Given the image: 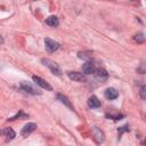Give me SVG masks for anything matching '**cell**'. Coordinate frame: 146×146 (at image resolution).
Masks as SVG:
<instances>
[{"label": "cell", "instance_id": "14", "mask_svg": "<svg viewBox=\"0 0 146 146\" xmlns=\"http://www.w3.org/2000/svg\"><path fill=\"white\" fill-rule=\"evenodd\" d=\"M57 97H58V99H59L62 103H64L67 107H70L71 110H73V107H72V105H71V103L68 102V99H67V97H66V96H63L62 94H58V95H57Z\"/></svg>", "mask_w": 146, "mask_h": 146}, {"label": "cell", "instance_id": "21", "mask_svg": "<svg viewBox=\"0 0 146 146\" xmlns=\"http://www.w3.org/2000/svg\"><path fill=\"white\" fill-rule=\"evenodd\" d=\"M0 43H3V39L0 36Z\"/></svg>", "mask_w": 146, "mask_h": 146}, {"label": "cell", "instance_id": "16", "mask_svg": "<svg viewBox=\"0 0 146 146\" xmlns=\"http://www.w3.org/2000/svg\"><path fill=\"white\" fill-rule=\"evenodd\" d=\"M124 131H129V127H128V125H124V127H121V128H119V129H117V133H119V139H120L121 135H122V133H123Z\"/></svg>", "mask_w": 146, "mask_h": 146}, {"label": "cell", "instance_id": "4", "mask_svg": "<svg viewBox=\"0 0 146 146\" xmlns=\"http://www.w3.org/2000/svg\"><path fill=\"white\" fill-rule=\"evenodd\" d=\"M44 46H46V49L49 52H54L59 48V43L54 41V40H51V39H49V38L44 39Z\"/></svg>", "mask_w": 146, "mask_h": 146}, {"label": "cell", "instance_id": "3", "mask_svg": "<svg viewBox=\"0 0 146 146\" xmlns=\"http://www.w3.org/2000/svg\"><path fill=\"white\" fill-rule=\"evenodd\" d=\"M32 80L34 81V83H35L36 86L41 87L42 89H46V90H48V91H51V90H52V87H51L46 80H43L42 78L36 76V75H33V76H32Z\"/></svg>", "mask_w": 146, "mask_h": 146}, {"label": "cell", "instance_id": "18", "mask_svg": "<svg viewBox=\"0 0 146 146\" xmlns=\"http://www.w3.org/2000/svg\"><path fill=\"white\" fill-rule=\"evenodd\" d=\"M21 116H23V117H27V115H26V114H24V113H23V111H21V112H19V114H17V115H15V116L10 117L9 120H16L17 117H21Z\"/></svg>", "mask_w": 146, "mask_h": 146}, {"label": "cell", "instance_id": "13", "mask_svg": "<svg viewBox=\"0 0 146 146\" xmlns=\"http://www.w3.org/2000/svg\"><path fill=\"white\" fill-rule=\"evenodd\" d=\"M44 23H46L47 25L51 26V27H56V26H58V24H59L58 18H57L56 16H49L48 18H46Z\"/></svg>", "mask_w": 146, "mask_h": 146}, {"label": "cell", "instance_id": "19", "mask_svg": "<svg viewBox=\"0 0 146 146\" xmlns=\"http://www.w3.org/2000/svg\"><path fill=\"white\" fill-rule=\"evenodd\" d=\"M89 57V55H87V52H79V58H83L87 59Z\"/></svg>", "mask_w": 146, "mask_h": 146}, {"label": "cell", "instance_id": "5", "mask_svg": "<svg viewBox=\"0 0 146 146\" xmlns=\"http://www.w3.org/2000/svg\"><path fill=\"white\" fill-rule=\"evenodd\" d=\"M35 129H36V124L33 123V122H30V123H27V124H25V125L23 127V129H22V131H21V135H22L23 137H27V136H30Z\"/></svg>", "mask_w": 146, "mask_h": 146}, {"label": "cell", "instance_id": "2", "mask_svg": "<svg viewBox=\"0 0 146 146\" xmlns=\"http://www.w3.org/2000/svg\"><path fill=\"white\" fill-rule=\"evenodd\" d=\"M21 89L27 94H31V95H40L41 91L36 88H34L33 86H31L29 82H25V81H22L21 82Z\"/></svg>", "mask_w": 146, "mask_h": 146}, {"label": "cell", "instance_id": "11", "mask_svg": "<svg viewBox=\"0 0 146 146\" xmlns=\"http://www.w3.org/2000/svg\"><path fill=\"white\" fill-rule=\"evenodd\" d=\"M100 105H102V103L96 96H91L88 99V106L91 108H98V107H100Z\"/></svg>", "mask_w": 146, "mask_h": 146}, {"label": "cell", "instance_id": "22", "mask_svg": "<svg viewBox=\"0 0 146 146\" xmlns=\"http://www.w3.org/2000/svg\"><path fill=\"white\" fill-rule=\"evenodd\" d=\"M34 1H36V0H34Z\"/></svg>", "mask_w": 146, "mask_h": 146}, {"label": "cell", "instance_id": "1", "mask_svg": "<svg viewBox=\"0 0 146 146\" xmlns=\"http://www.w3.org/2000/svg\"><path fill=\"white\" fill-rule=\"evenodd\" d=\"M42 64L44 65V66H47V67H49L50 68V71L55 74V75H62V70H60V67H59V65L57 64V63H55L54 60H51V59H48V58H43L42 60Z\"/></svg>", "mask_w": 146, "mask_h": 146}, {"label": "cell", "instance_id": "15", "mask_svg": "<svg viewBox=\"0 0 146 146\" xmlns=\"http://www.w3.org/2000/svg\"><path fill=\"white\" fill-rule=\"evenodd\" d=\"M133 39H135V41H136L137 43H143V42L145 41V36H144V33H138V34H136Z\"/></svg>", "mask_w": 146, "mask_h": 146}, {"label": "cell", "instance_id": "6", "mask_svg": "<svg viewBox=\"0 0 146 146\" xmlns=\"http://www.w3.org/2000/svg\"><path fill=\"white\" fill-rule=\"evenodd\" d=\"M92 133H94V139H95V141L97 144L103 143V140H104V133H103V131L98 127H94L92 128Z\"/></svg>", "mask_w": 146, "mask_h": 146}, {"label": "cell", "instance_id": "7", "mask_svg": "<svg viewBox=\"0 0 146 146\" xmlns=\"http://www.w3.org/2000/svg\"><path fill=\"white\" fill-rule=\"evenodd\" d=\"M67 76L73 80V81H76V82H82V81H86V78L82 73H79V72H67Z\"/></svg>", "mask_w": 146, "mask_h": 146}, {"label": "cell", "instance_id": "10", "mask_svg": "<svg viewBox=\"0 0 146 146\" xmlns=\"http://www.w3.org/2000/svg\"><path fill=\"white\" fill-rule=\"evenodd\" d=\"M117 96H119V92H117L114 88H107V89L105 90V97H106L107 99H110V100L117 98Z\"/></svg>", "mask_w": 146, "mask_h": 146}, {"label": "cell", "instance_id": "8", "mask_svg": "<svg viewBox=\"0 0 146 146\" xmlns=\"http://www.w3.org/2000/svg\"><path fill=\"white\" fill-rule=\"evenodd\" d=\"M95 72H96V78H97V80L104 82V81H106V80L108 79V73H107L106 70H104V68H98V70H96Z\"/></svg>", "mask_w": 146, "mask_h": 146}, {"label": "cell", "instance_id": "17", "mask_svg": "<svg viewBox=\"0 0 146 146\" xmlns=\"http://www.w3.org/2000/svg\"><path fill=\"white\" fill-rule=\"evenodd\" d=\"M139 94H140V97H141V99H146V87H145V86H141Z\"/></svg>", "mask_w": 146, "mask_h": 146}, {"label": "cell", "instance_id": "12", "mask_svg": "<svg viewBox=\"0 0 146 146\" xmlns=\"http://www.w3.org/2000/svg\"><path fill=\"white\" fill-rule=\"evenodd\" d=\"M0 135H5L7 137V140H11L15 137V131L11 128H5L2 130H0Z\"/></svg>", "mask_w": 146, "mask_h": 146}, {"label": "cell", "instance_id": "9", "mask_svg": "<svg viewBox=\"0 0 146 146\" xmlns=\"http://www.w3.org/2000/svg\"><path fill=\"white\" fill-rule=\"evenodd\" d=\"M82 71H83V73H86V74H92V73H95L96 67H95V65H94L91 62H86V63L82 65Z\"/></svg>", "mask_w": 146, "mask_h": 146}, {"label": "cell", "instance_id": "20", "mask_svg": "<svg viewBox=\"0 0 146 146\" xmlns=\"http://www.w3.org/2000/svg\"><path fill=\"white\" fill-rule=\"evenodd\" d=\"M107 117H113V120H121V119L123 117V115H115V116H113V115H107Z\"/></svg>", "mask_w": 146, "mask_h": 146}]
</instances>
